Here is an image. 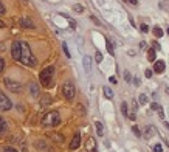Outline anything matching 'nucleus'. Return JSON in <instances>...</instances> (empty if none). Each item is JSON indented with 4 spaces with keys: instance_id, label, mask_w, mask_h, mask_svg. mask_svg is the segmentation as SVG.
I'll list each match as a JSON object with an SVG mask.
<instances>
[{
    "instance_id": "nucleus-20",
    "label": "nucleus",
    "mask_w": 169,
    "mask_h": 152,
    "mask_svg": "<svg viewBox=\"0 0 169 152\" xmlns=\"http://www.w3.org/2000/svg\"><path fill=\"white\" fill-rule=\"evenodd\" d=\"M50 104H51V98H50L48 95L43 96L42 100H40V106H42V107H47V106H50Z\"/></svg>"
},
{
    "instance_id": "nucleus-30",
    "label": "nucleus",
    "mask_w": 169,
    "mask_h": 152,
    "mask_svg": "<svg viewBox=\"0 0 169 152\" xmlns=\"http://www.w3.org/2000/svg\"><path fill=\"white\" fill-rule=\"evenodd\" d=\"M3 152H19V151L14 149V148H11V146H5L3 148Z\"/></svg>"
},
{
    "instance_id": "nucleus-50",
    "label": "nucleus",
    "mask_w": 169,
    "mask_h": 152,
    "mask_svg": "<svg viewBox=\"0 0 169 152\" xmlns=\"http://www.w3.org/2000/svg\"><path fill=\"white\" fill-rule=\"evenodd\" d=\"M165 126H166V129H169V124L168 123H165Z\"/></svg>"
},
{
    "instance_id": "nucleus-7",
    "label": "nucleus",
    "mask_w": 169,
    "mask_h": 152,
    "mask_svg": "<svg viewBox=\"0 0 169 152\" xmlns=\"http://www.w3.org/2000/svg\"><path fill=\"white\" fill-rule=\"evenodd\" d=\"M11 56L14 61H20V40H14L11 45Z\"/></svg>"
},
{
    "instance_id": "nucleus-17",
    "label": "nucleus",
    "mask_w": 169,
    "mask_h": 152,
    "mask_svg": "<svg viewBox=\"0 0 169 152\" xmlns=\"http://www.w3.org/2000/svg\"><path fill=\"white\" fill-rule=\"evenodd\" d=\"M48 137H51L55 141H58V143H64V135H61V133H56V132H51V133H48Z\"/></svg>"
},
{
    "instance_id": "nucleus-41",
    "label": "nucleus",
    "mask_w": 169,
    "mask_h": 152,
    "mask_svg": "<svg viewBox=\"0 0 169 152\" xmlns=\"http://www.w3.org/2000/svg\"><path fill=\"white\" fill-rule=\"evenodd\" d=\"M144 75H146V78H150V76H152V70H146Z\"/></svg>"
},
{
    "instance_id": "nucleus-21",
    "label": "nucleus",
    "mask_w": 169,
    "mask_h": 152,
    "mask_svg": "<svg viewBox=\"0 0 169 152\" xmlns=\"http://www.w3.org/2000/svg\"><path fill=\"white\" fill-rule=\"evenodd\" d=\"M163 34L165 33H163V30L160 28V26H155V28H154V36H155V37L160 39V37H163Z\"/></svg>"
},
{
    "instance_id": "nucleus-11",
    "label": "nucleus",
    "mask_w": 169,
    "mask_h": 152,
    "mask_svg": "<svg viewBox=\"0 0 169 152\" xmlns=\"http://www.w3.org/2000/svg\"><path fill=\"white\" fill-rule=\"evenodd\" d=\"M34 146H36V149H39V151H51V148L47 145L45 140H37L36 143H34Z\"/></svg>"
},
{
    "instance_id": "nucleus-46",
    "label": "nucleus",
    "mask_w": 169,
    "mask_h": 152,
    "mask_svg": "<svg viewBox=\"0 0 169 152\" xmlns=\"http://www.w3.org/2000/svg\"><path fill=\"white\" fill-rule=\"evenodd\" d=\"M133 84H135V85H140L141 82H140V79H138V78H133Z\"/></svg>"
},
{
    "instance_id": "nucleus-42",
    "label": "nucleus",
    "mask_w": 169,
    "mask_h": 152,
    "mask_svg": "<svg viewBox=\"0 0 169 152\" xmlns=\"http://www.w3.org/2000/svg\"><path fill=\"white\" fill-rule=\"evenodd\" d=\"M160 104H157V103H152V104H150V109H152V110H157V107H158Z\"/></svg>"
},
{
    "instance_id": "nucleus-6",
    "label": "nucleus",
    "mask_w": 169,
    "mask_h": 152,
    "mask_svg": "<svg viewBox=\"0 0 169 152\" xmlns=\"http://www.w3.org/2000/svg\"><path fill=\"white\" fill-rule=\"evenodd\" d=\"M11 107H13V103L10 101V98L0 90V110H10Z\"/></svg>"
},
{
    "instance_id": "nucleus-16",
    "label": "nucleus",
    "mask_w": 169,
    "mask_h": 152,
    "mask_svg": "<svg viewBox=\"0 0 169 152\" xmlns=\"http://www.w3.org/2000/svg\"><path fill=\"white\" fill-rule=\"evenodd\" d=\"M82 64H84V70L85 71H90L92 70V59H90V56H84Z\"/></svg>"
},
{
    "instance_id": "nucleus-33",
    "label": "nucleus",
    "mask_w": 169,
    "mask_h": 152,
    "mask_svg": "<svg viewBox=\"0 0 169 152\" xmlns=\"http://www.w3.org/2000/svg\"><path fill=\"white\" fill-rule=\"evenodd\" d=\"M160 8H162V10H166V8H169V2H166V0H163V2L160 3Z\"/></svg>"
},
{
    "instance_id": "nucleus-45",
    "label": "nucleus",
    "mask_w": 169,
    "mask_h": 152,
    "mask_svg": "<svg viewBox=\"0 0 169 152\" xmlns=\"http://www.w3.org/2000/svg\"><path fill=\"white\" fill-rule=\"evenodd\" d=\"M146 47H147V43H146L144 40H143V42H140V48H146Z\"/></svg>"
},
{
    "instance_id": "nucleus-28",
    "label": "nucleus",
    "mask_w": 169,
    "mask_h": 152,
    "mask_svg": "<svg viewBox=\"0 0 169 152\" xmlns=\"http://www.w3.org/2000/svg\"><path fill=\"white\" fill-rule=\"evenodd\" d=\"M62 48H64V53H65V56H67V58H72V55H70V50H68V47H67V43H65V42L62 43Z\"/></svg>"
},
{
    "instance_id": "nucleus-47",
    "label": "nucleus",
    "mask_w": 169,
    "mask_h": 152,
    "mask_svg": "<svg viewBox=\"0 0 169 152\" xmlns=\"http://www.w3.org/2000/svg\"><path fill=\"white\" fill-rule=\"evenodd\" d=\"M127 2H129V3H132V5H135V6L138 5V0H127Z\"/></svg>"
},
{
    "instance_id": "nucleus-13",
    "label": "nucleus",
    "mask_w": 169,
    "mask_h": 152,
    "mask_svg": "<svg viewBox=\"0 0 169 152\" xmlns=\"http://www.w3.org/2000/svg\"><path fill=\"white\" fill-rule=\"evenodd\" d=\"M28 88H30L31 96H34V98H37V96H39V85H37L36 82H30Z\"/></svg>"
},
{
    "instance_id": "nucleus-18",
    "label": "nucleus",
    "mask_w": 169,
    "mask_h": 152,
    "mask_svg": "<svg viewBox=\"0 0 169 152\" xmlns=\"http://www.w3.org/2000/svg\"><path fill=\"white\" fill-rule=\"evenodd\" d=\"M102 92H104V96L105 98H107V100H112V98H113V90H112V88L110 87H102Z\"/></svg>"
},
{
    "instance_id": "nucleus-48",
    "label": "nucleus",
    "mask_w": 169,
    "mask_h": 152,
    "mask_svg": "<svg viewBox=\"0 0 169 152\" xmlns=\"http://www.w3.org/2000/svg\"><path fill=\"white\" fill-rule=\"evenodd\" d=\"M154 50H160V43H157V42L154 43Z\"/></svg>"
},
{
    "instance_id": "nucleus-5",
    "label": "nucleus",
    "mask_w": 169,
    "mask_h": 152,
    "mask_svg": "<svg viewBox=\"0 0 169 152\" xmlns=\"http://www.w3.org/2000/svg\"><path fill=\"white\" fill-rule=\"evenodd\" d=\"M5 85H6L8 90L13 92V93H20L22 92V84L14 81V79H11V78H5Z\"/></svg>"
},
{
    "instance_id": "nucleus-36",
    "label": "nucleus",
    "mask_w": 169,
    "mask_h": 152,
    "mask_svg": "<svg viewBox=\"0 0 169 152\" xmlns=\"http://www.w3.org/2000/svg\"><path fill=\"white\" fill-rule=\"evenodd\" d=\"M67 19H68V22H70V26H72V28L75 30V28H76V23H75V20L72 19V17H67Z\"/></svg>"
},
{
    "instance_id": "nucleus-3",
    "label": "nucleus",
    "mask_w": 169,
    "mask_h": 152,
    "mask_svg": "<svg viewBox=\"0 0 169 152\" xmlns=\"http://www.w3.org/2000/svg\"><path fill=\"white\" fill-rule=\"evenodd\" d=\"M53 75H55V67L50 65L47 68H43L39 75V79H40V84L43 87H51L53 85Z\"/></svg>"
},
{
    "instance_id": "nucleus-24",
    "label": "nucleus",
    "mask_w": 169,
    "mask_h": 152,
    "mask_svg": "<svg viewBox=\"0 0 169 152\" xmlns=\"http://www.w3.org/2000/svg\"><path fill=\"white\" fill-rule=\"evenodd\" d=\"M121 112L124 117H127L129 115V110H127V103H121Z\"/></svg>"
},
{
    "instance_id": "nucleus-29",
    "label": "nucleus",
    "mask_w": 169,
    "mask_h": 152,
    "mask_svg": "<svg viewBox=\"0 0 169 152\" xmlns=\"http://www.w3.org/2000/svg\"><path fill=\"white\" fill-rule=\"evenodd\" d=\"M95 59H96V62H102V53L101 51H96L95 53Z\"/></svg>"
},
{
    "instance_id": "nucleus-15",
    "label": "nucleus",
    "mask_w": 169,
    "mask_h": 152,
    "mask_svg": "<svg viewBox=\"0 0 169 152\" xmlns=\"http://www.w3.org/2000/svg\"><path fill=\"white\" fill-rule=\"evenodd\" d=\"M6 132H8V124L2 117H0V137H3Z\"/></svg>"
},
{
    "instance_id": "nucleus-40",
    "label": "nucleus",
    "mask_w": 169,
    "mask_h": 152,
    "mask_svg": "<svg viewBox=\"0 0 169 152\" xmlns=\"http://www.w3.org/2000/svg\"><path fill=\"white\" fill-rule=\"evenodd\" d=\"M90 19H92V20H93V22H95L96 25H101V22H99V20H98V19H96V17H95V16H90Z\"/></svg>"
},
{
    "instance_id": "nucleus-8",
    "label": "nucleus",
    "mask_w": 169,
    "mask_h": 152,
    "mask_svg": "<svg viewBox=\"0 0 169 152\" xmlns=\"http://www.w3.org/2000/svg\"><path fill=\"white\" fill-rule=\"evenodd\" d=\"M79 146H81V133L76 132L75 137H73V140H72V143H70V149L75 151V149H78Z\"/></svg>"
},
{
    "instance_id": "nucleus-44",
    "label": "nucleus",
    "mask_w": 169,
    "mask_h": 152,
    "mask_svg": "<svg viewBox=\"0 0 169 152\" xmlns=\"http://www.w3.org/2000/svg\"><path fill=\"white\" fill-rule=\"evenodd\" d=\"M109 81H110L112 84H117V78H115V76H110V78H109Z\"/></svg>"
},
{
    "instance_id": "nucleus-34",
    "label": "nucleus",
    "mask_w": 169,
    "mask_h": 152,
    "mask_svg": "<svg viewBox=\"0 0 169 152\" xmlns=\"http://www.w3.org/2000/svg\"><path fill=\"white\" fill-rule=\"evenodd\" d=\"M124 79H126V82H130L132 79H130V73L129 71H124Z\"/></svg>"
},
{
    "instance_id": "nucleus-38",
    "label": "nucleus",
    "mask_w": 169,
    "mask_h": 152,
    "mask_svg": "<svg viewBox=\"0 0 169 152\" xmlns=\"http://www.w3.org/2000/svg\"><path fill=\"white\" fill-rule=\"evenodd\" d=\"M162 151H163L162 145H155V146H154V152H162Z\"/></svg>"
},
{
    "instance_id": "nucleus-22",
    "label": "nucleus",
    "mask_w": 169,
    "mask_h": 152,
    "mask_svg": "<svg viewBox=\"0 0 169 152\" xmlns=\"http://www.w3.org/2000/svg\"><path fill=\"white\" fill-rule=\"evenodd\" d=\"M105 47H107V51H109V55H115V50H113V45H112V42L110 40H105Z\"/></svg>"
},
{
    "instance_id": "nucleus-10",
    "label": "nucleus",
    "mask_w": 169,
    "mask_h": 152,
    "mask_svg": "<svg viewBox=\"0 0 169 152\" xmlns=\"http://www.w3.org/2000/svg\"><path fill=\"white\" fill-rule=\"evenodd\" d=\"M85 149L88 152H96V141H95L93 137H90V138L85 141Z\"/></svg>"
},
{
    "instance_id": "nucleus-2",
    "label": "nucleus",
    "mask_w": 169,
    "mask_h": 152,
    "mask_svg": "<svg viewBox=\"0 0 169 152\" xmlns=\"http://www.w3.org/2000/svg\"><path fill=\"white\" fill-rule=\"evenodd\" d=\"M59 123H61V117L56 110L45 113L40 120V124L43 127H56V126H59Z\"/></svg>"
},
{
    "instance_id": "nucleus-32",
    "label": "nucleus",
    "mask_w": 169,
    "mask_h": 152,
    "mask_svg": "<svg viewBox=\"0 0 169 152\" xmlns=\"http://www.w3.org/2000/svg\"><path fill=\"white\" fill-rule=\"evenodd\" d=\"M140 30L143 31V33H147V31H149V26H147L146 23H141V25H140Z\"/></svg>"
},
{
    "instance_id": "nucleus-43",
    "label": "nucleus",
    "mask_w": 169,
    "mask_h": 152,
    "mask_svg": "<svg viewBox=\"0 0 169 152\" xmlns=\"http://www.w3.org/2000/svg\"><path fill=\"white\" fill-rule=\"evenodd\" d=\"M2 14H5V6L2 5V2H0V16Z\"/></svg>"
},
{
    "instance_id": "nucleus-14",
    "label": "nucleus",
    "mask_w": 169,
    "mask_h": 152,
    "mask_svg": "<svg viewBox=\"0 0 169 152\" xmlns=\"http://www.w3.org/2000/svg\"><path fill=\"white\" fill-rule=\"evenodd\" d=\"M154 70H155V73H163L165 71V62L163 61H155Z\"/></svg>"
},
{
    "instance_id": "nucleus-52",
    "label": "nucleus",
    "mask_w": 169,
    "mask_h": 152,
    "mask_svg": "<svg viewBox=\"0 0 169 152\" xmlns=\"http://www.w3.org/2000/svg\"><path fill=\"white\" fill-rule=\"evenodd\" d=\"M168 34H169V26H168Z\"/></svg>"
},
{
    "instance_id": "nucleus-4",
    "label": "nucleus",
    "mask_w": 169,
    "mask_h": 152,
    "mask_svg": "<svg viewBox=\"0 0 169 152\" xmlns=\"http://www.w3.org/2000/svg\"><path fill=\"white\" fill-rule=\"evenodd\" d=\"M75 93H76V88H75L73 82L67 81L64 85H62V95H64L65 100H73V98H75Z\"/></svg>"
},
{
    "instance_id": "nucleus-37",
    "label": "nucleus",
    "mask_w": 169,
    "mask_h": 152,
    "mask_svg": "<svg viewBox=\"0 0 169 152\" xmlns=\"http://www.w3.org/2000/svg\"><path fill=\"white\" fill-rule=\"evenodd\" d=\"M127 118H130L132 121H135V120H137V115H135V112H130V113L127 115Z\"/></svg>"
},
{
    "instance_id": "nucleus-39",
    "label": "nucleus",
    "mask_w": 169,
    "mask_h": 152,
    "mask_svg": "<svg viewBox=\"0 0 169 152\" xmlns=\"http://www.w3.org/2000/svg\"><path fill=\"white\" fill-rule=\"evenodd\" d=\"M137 109H138V103L137 101H132V110L137 112Z\"/></svg>"
},
{
    "instance_id": "nucleus-19",
    "label": "nucleus",
    "mask_w": 169,
    "mask_h": 152,
    "mask_svg": "<svg viewBox=\"0 0 169 152\" xmlns=\"http://www.w3.org/2000/svg\"><path fill=\"white\" fill-rule=\"evenodd\" d=\"M95 127H96V133H98V135L102 137V135H104V127H102V124H101L99 121H96V123H95Z\"/></svg>"
},
{
    "instance_id": "nucleus-51",
    "label": "nucleus",
    "mask_w": 169,
    "mask_h": 152,
    "mask_svg": "<svg viewBox=\"0 0 169 152\" xmlns=\"http://www.w3.org/2000/svg\"><path fill=\"white\" fill-rule=\"evenodd\" d=\"M166 93H168V95H169V87H168V88H166Z\"/></svg>"
},
{
    "instance_id": "nucleus-49",
    "label": "nucleus",
    "mask_w": 169,
    "mask_h": 152,
    "mask_svg": "<svg viewBox=\"0 0 169 152\" xmlns=\"http://www.w3.org/2000/svg\"><path fill=\"white\" fill-rule=\"evenodd\" d=\"M0 28H5V23H3L2 20H0Z\"/></svg>"
},
{
    "instance_id": "nucleus-25",
    "label": "nucleus",
    "mask_w": 169,
    "mask_h": 152,
    "mask_svg": "<svg viewBox=\"0 0 169 152\" xmlns=\"http://www.w3.org/2000/svg\"><path fill=\"white\" fill-rule=\"evenodd\" d=\"M138 103H140V104H147V96H146L144 93H141V95L138 96Z\"/></svg>"
},
{
    "instance_id": "nucleus-9",
    "label": "nucleus",
    "mask_w": 169,
    "mask_h": 152,
    "mask_svg": "<svg viewBox=\"0 0 169 152\" xmlns=\"http://www.w3.org/2000/svg\"><path fill=\"white\" fill-rule=\"evenodd\" d=\"M155 133H157V130H155L154 126H146V127L143 129V137H144L146 140H149L150 137H154Z\"/></svg>"
},
{
    "instance_id": "nucleus-12",
    "label": "nucleus",
    "mask_w": 169,
    "mask_h": 152,
    "mask_svg": "<svg viewBox=\"0 0 169 152\" xmlns=\"http://www.w3.org/2000/svg\"><path fill=\"white\" fill-rule=\"evenodd\" d=\"M20 26L22 28H34V23H33V20L30 19V17H22L20 19Z\"/></svg>"
},
{
    "instance_id": "nucleus-27",
    "label": "nucleus",
    "mask_w": 169,
    "mask_h": 152,
    "mask_svg": "<svg viewBox=\"0 0 169 152\" xmlns=\"http://www.w3.org/2000/svg\"><path fill=\"white\" fill-rule=\"evenodd\" d=\"M157 113H158V117L162 118V120H165V112H163V107L162 106L157 107Z\"/></svg>"
},
{
    "instance_id": "nucleus-23",
    "label": "nucleus",
    "mask_w": 169,
    "mask_h": 152,
    "mask_svg": "<svg viewBox=\"0 0 169 152\" xmlns=\"http://www.w3.org/2000/svg\"><path fill=\"white\" fill-rule=\"evenodd\" d=\"M147 59H149L150 62L155 61V50H154V48H150V50L147 51Z\"/></svg>"
},
{
    "instance_id": "nucleus-26",
    "label": "nucleus",
    "mask_w": 169,
    "mask_h": 152,
    "mask_svg": "<svg viewBox=\"0 0 169 152\" xmlns=\"http://www.w3.org/2000/svg\"><path fill=\"white\" fill-rule=\"evenodd\" d=\"M73 11L75 13H82L84 11V6L79 5V3H76V5H73Z\"/></svg>"
},
{
    "instance_id": "nucleus-31",
    "label": "nucleus",
    "mask_w": 169,
    "mask_h": 152,
    "mask_svg": "<svg viewBox=\"0 0 169 152\" xmlns=\"http://www.w3.org/2000/svg\"><path fill=\"white\" fill-rule=\"evenodd\" d=\"M132 130H133V133H135L137 137H141V132H140V127H138V126H133Z\"/></svg>"
},
{
    "instance_id": "nucleus-35",
    "label": "nucleus",
    "mask_w": 169,
    "mask_h": 152,
    "mask_svg": "<svg viewBox=\"0 0 169 152\" xmlns=\"http://www.w3.org/2000/svg\"><path fill=\"white\" fill-rule=\"evenodd\" d=\"M5 70V61H3V58H0V73Z\"/></svg>"
},
{
    "instance_id": "nucleus-1",
    "label": "nucleus",
    "mask_w": 169,
    "mask_h": 152,
    "mask_svg": "<svg viewBox=\"0 0 169 152\" xmlns=\"http://www.w3.org/2000/svg\"><path fill=\"white\" fill-rule=\"evenodd\" d=\"M20 62L26 67H34L37 64L36 58H34L33 53H31L30 45L26 42H22V40H20Z\"/></svg>"
}]
</instances>
